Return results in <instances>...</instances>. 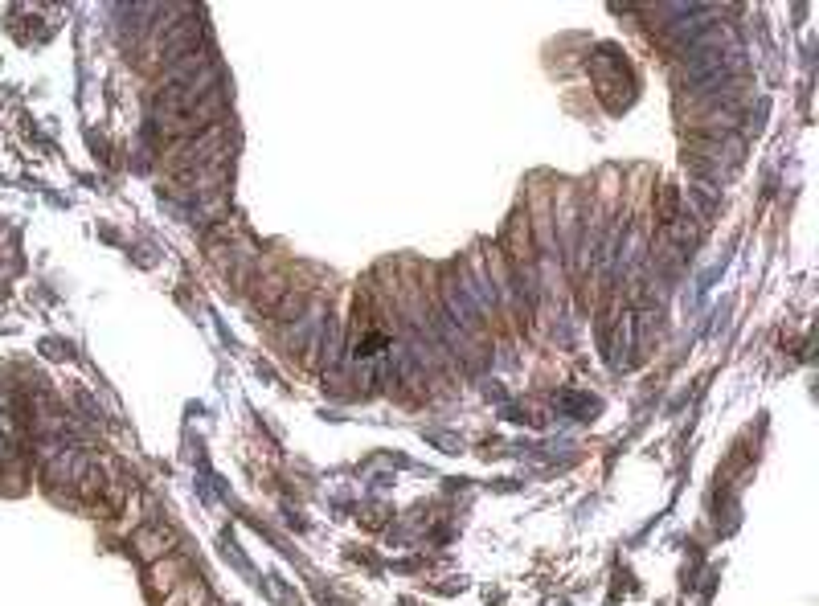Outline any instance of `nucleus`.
Masks as SVG:
<instances>
[{"label":"nucleus","instance_id":"f257e3e1","mask_svg":"<svg viewBox=\"0 0 819 606\" xmlns=\"http://www.w3.org/2000/svg\"><path fill=\"white\" fill-rule=\"evenodd\" d=\"M443 299H447V316L463 328V332H476L480 328V303L467 295V287H463V275H451V279H443Z\"/></svg>","mask_w":819,"mask_h":606},{"label":"nucleus","instance_id":"f03ea898","mask_svg":"<svg viewBox=\"0 0 819 606\" xmlns=\"http://www.w3.org/2000/svg\"><path fill=\"white\" fill-rule=\"evenodd\" d=\"M197 37H201V21L197 17H181L177 25H172L168 33H164V62H177V58H185V54H193L197 50Z\"/></svg>","mask_w":819,"mask_h":606},{"label":"nucleus","instance_id":"7ed1b4c3","mask_svg":"<svg viewBox=\"0 0 819 606\" xmlns=\"http://www.w3.org/2000/svg\"><path fill=\"white\" fill-rule=\"evenodd\" d=\"M132 549L148 561V566H156L160 557L172 553V533H164V529H140V533L132 537Z\"/></svg>","mask_w":819,"mask_h":606},{"label":"nucleus","instance_id":"20e7f679","mask_svg":"<svg viewBox=\"0 0 819 606\" xmlns=\"http://www.w3.org/2000/svg\"><path fill=\"white\" fill-rule=\"evenodd\" d=\"M308 340H320V308L299 316V324L287 332V349H304Z\"/></svg>","mask_w":819,"mask_h":606},{"label":"nucleus","instance_id":"39448f33","mask_svg":"<svg viewBox=\"0 0 819 606\" xmlns=\"http://www.w3.org/2000/svg\"><path fill=\"white\" fill-rule=\"evenodd\" d=\"M205 602V586L201 582H181L177 590H168L164 606H201Z\"/></svg>","mask_w":819,"mask_h":606},{"label":"nucleus","instance_id":"423d86ee","mask_svg":"<svg viewBox=\"0 0 819 606\" xmlns=\"http://www.w3.org/2000/svg\"><path fill=\"white\" fill-rule=\"evenodd\" d=\"M152 586L156 590H177L181 586V578H177V561H156V574H152Z\"/></svg>","mask_w":819,"mask_h":606},{"label":"nucleus","instance_id":"0eeeda50","mask_svg":"<svg viewBox=\"0 0 819 606\" xmlns=\"http://www.w3.org/2000/svg\"><path fill=\"white\" fill-rule=\"evenodd\" d=\"M279 291H287V279H283V275H271L267 287H258V308H275Z\"/></svg>","mask_w":819,"mask_h":606},{"label":"nucleus","instance_id":"6e6552de","mask_svg":"<svg viewBox=\"0 0 819 606\" xmlns=\"http://www.w3.org/2000/svg\"><path fill=\"white\" fill-rule=\"evenodd\" d=\"M299 308H304V295H287L283 303H275V308H271V316L275 320H295V316H304Z\"/></svg>","mask_w":819,"mask_h":606}]
</instances>
